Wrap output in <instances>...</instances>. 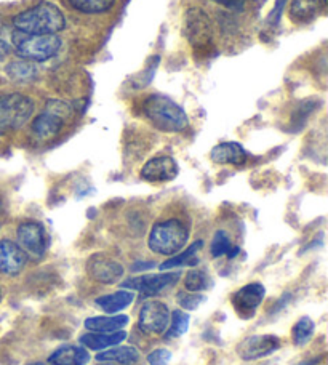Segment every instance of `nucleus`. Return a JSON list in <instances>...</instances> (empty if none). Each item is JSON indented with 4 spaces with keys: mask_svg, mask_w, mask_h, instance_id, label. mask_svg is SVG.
Listing matches in <instances>:
<instances>
[{
    "mask_svg": "<svg viewBox=\"0 0 328 365\" xmlns=\"http://www.w3.org/2000/svg\"><path fill=\"white\" fill-rule=\"evenodd\" d=\"M16 31L32 36L58 34L64 29L66 18L63 11L51 2H39L13 18Z\"/></svg>",
    "mask_w": 328,
    "mask_h": 365,
    "instance_id": "obj_1",
    "label": "nucleus"
},
{
    "mask_svg": "<svg viewBox=\"0 0 328 365\" xmlns=\"http://www.w3.org/2000/svg\"><path fill=\"white\" fill-rule=\"evenodd\" d=\"M143 110L149 122L162 132L176 133L189 127V119L185 109L163 95H153L144 100Z\"/></svg>",
    "mask_w": 328,
    "mask_h": 365,
    "instance_id": "obj_2",
    "label": "nucleus"
},
{
    "mask_svg": "<svg viewBox=\"0 0 328 365\" xmlns=\"http://www.w3.org/2000/svg\"><path fill=\"white\" fill-rule=\"evenodd\" d=\"M13 47L16 53L32 63H41L55 58L61 50V38L56 34L48 36H32L21 31H13L11 34Z\"/></svg>",
    "mask_w": 328,
    "mask_h": 365,
    "instance_id": "obj_3",
    "label": "nucleus"
},
{
    "mask_svg": "<svg viewBox=\"0 0 328 365\" xmlns=\"http://www.w3.org/2000/svg\"><path fill=\"white\" fill-rule=\"evenodd\" d=\"M189 237L188 227L180 220H167L155 223L150 230L148 245L159 255H176L186 245Z\"/></svg>",
    "mask_w": 328,
    "mask_h": 365,
    "instance_id": "obj_4",
    "label": "nucleus"
},
{
    "mask_svg": "<svg viewBox=\"0 0 328 365\" xmlns=\"http://www.w3.org/2000/svg\"><path fill=\"white\" fill-rule=\"evenodd\" d=\"M36 103L21 93L0 96V136L26 125L34 114Z\"/></svg>",
    "mask_w": 328,
    "mask_h": 365,
    "instance_id": "obj_5",
    "label": "nucleus"
},
{
    "mask_svg": "<svg viewBox=\"0 0 328 365\" xmlns=\"http://www.w3.org/2000/svg\"><path fill=\"white\" fill-rule=\"evenodd\" d=\"M71 115V106L64 101H50L43 113L39 114L32 122V133L39 140L53 138L61 132L64 122Z\"/></svg>",
    "mask_w": 328,
    "mask_h": 365,
    "instance_id": "obj_6",
    "label": "nucleus"
},
{
    "mask_svg": "<svg viewBox=\"0 0 328 365\" xmlns=\"http://www.w3.org/2000/svg\"><path fill=\"white\" fill-rule=\"evenodd\" d=\"M183 31L195 50H207L213 43V23L202 9H189L185 13Z\"/></svg>",
    "mask_w": 328,
    "mask_h": 365,
    "instance_id": "obj_7",
    "label": "nucleus"
},
{
    "mask_svg": "<svg viewBox=\"0 0 328 365\" xmlns=\"http://www.w3.org/2000/svg\"><path fill=\"white\" fill-rule=\"evenodd\" d=\"M138 324H140V329L146 331V334H165L170 325V311L167 304L157 302V299H149V302L143 304Z\"/></svg>",
    "mask_w": 328,
    "mask_h": 365,
    "instance_id": "obj_8",
    "label": "nucleus"
},
{
    "mask_svg": "<svg viewBox=\"0 0 328 365\" xmlns=\"http://www.w3.org/2000/svg\"><path fill=\"white\" fill-rule=\"evenodd\" d=\"M18 244L24 253H29L31 257L41 258L47 250V234L41 223H23L18 226L16 231Z\"/></svg>",
    "mask_w": 328,
    "mask_h": 365,
    "instance_id": "obj_9",
    "label": "nucleus"
},
{
    "mask_svg": "<svg viewBox=\"0 0 328 365\" xmlns=\"http://www.w3.org/2000/svg\"><path fill=\"white\" fill-rule=\"evenodd\" d=\"M180 279V272H168V274H150V276H138L131 277L123 282V289L138 290L143 293V297H153L160 293L168 287L175 285Z\"/></svg>",
    "mask_w": 328,
    "mask_h": 365,
    "instance_id": "obj_10",
    "label": "nucleus"
},
{
    "mask_svg": "<svg viewBox=\"0 0 328 365\" xmlns=\"http://www.w3.org/2000/svg\"><path fill=\"white\" fill-rule=\"evenodd\" d=\"M280 340L274 335H253L245 338L239 344L237 354L244 361H257L262 357L271 356L279 349Z\"/></svg>",
    "mask_w": 328,
    "mask_h": 365,
    "instance_id": "obj_11",
    "label": "nucleus"
},
{
    "mask_svg": "<svg viewBox=\"0 0 328 365\" xmlns=\"http://www.w3.org/2000/svg\"><path fill=\"white\" fill-rule=\"evenodd\" d=\"M90 276L101 284H116L123 277V266L106 255H95L88 262Z\"/></svg>",
    "mask_w": 328,
    "mask_h": 365,
    "instance_id": "obj_12",
    "label": "nucleus"
},
{
    "mask_svg": "<svg viewBox=\"0 0 328 365\" xmlns=\"http://www.w3.org/2000/svg\"><path fill=\"white\" fill-rule=\"evenodd\" d=\"M28 263V257L18 244L9 239L0 240V272L6 276H18Z\"/></svg>",
    "mask_w": 328,
    "mask_h": 365,
    "instance_id": "obj_13",
    "label": "nucleus"
},
{
    "mask_svg": "<svg viewBox=\"0 0 328 365\" xmlns=\"http://www.w3.org/2000/svg\"><path fill=\"white\" fill-rule=\"evenodd\" d=\"M178 175V164L173 158L160 155L148 160L141 168V178L150 182L170 181Z\"/></svg>",
    "mask_w": 328,
    "mask_h": 365,
    "instance_id": "obj_14",
    "label": "nucleus"
},
{
    "mask_svg": "<svg viewBox=\"0 0 328 365\" xmlns=\"http://www.w3.org/2000/svg\"><path fill=\"white\" fill-rule=\"evenodd\" d=\"M265 295H266L265 287L258 282H255V284H248L245 287H242V289L234 295L232 302H234L235 309L242 312V314L253 316V312L257 311L262 299H265Z\"/></svg>",
    "mask_w": 328,
    "mask_h": 365,
    "instance_id": "obj_15",
    "label": "nucleus"
},
{
    "mask_svg": "<svg viewBox=\"0 0 328 365\" xmlns=\"http://www.w3.org/2000/svg\"><path fill=\"white\" fill-rule=\"evenodd\" d=\"M210 158L215 164H232V165H242L247 160V151L244 146L239 143L227 141L221 143V145L215 146L210 153Z\"/></svg>",
    "mask_w": 328,
    "mask_h": 365,
    "instance_id": "obj_16",
    "label": "nucleus"
},
{
    "mask_svg": "<svg viewBox=\"0 0 328 365\" xmlns=\"http://www.w3.org/2000/svg\"><path fill=\"white\" fill-rule=\"evenodd\" d=\"M90 361V354L85 348L64 344L48 357L50 365H85Z\"/></svg>",
    "mask_w": 328,
    "mask_h": 365,
    "instance_id": "obj_17",
    "label": "nucleus"
},
{
    "mask_svg": "<svg viewBox=\"0 0 328 365\" xmlns=\"http://www.w3.org/2000/svg\"><path fill=\"white\" fill-rule=\"evenodd\" d=\"M125 338L127 334L123 330L114 331V334H96V331H91V334H85L81 336V343L88 349L101 351L117 346V344L122 343Z\"/></svg>",
    "mask_w": 328,
    "mask_h": 365,
    "instance_id": "obj_18",
    "label": "nucleus"
},
{
    "mask_svg": "<svg viewBox=\"0 0 328 365\" xmlns=\"http://www.w3.org/2000/svg\"><path fill=\"white\" fill-rule=\"evenodd\" d=\"M322 0H292L290 4V18L294 23H309L322 10Z\"/></svg>",
    "mask_w": 328,
    "mask_h": 365,
    "instance_id": "obj_19",
    "label": "nucleus"
},
{
    "mask_svg": "<svg viewBox=\"0 0 328 365\" xmlns=\"http://www.w3.org/2000/svg\"><path fill=\"white\" fill-rule=\"evenodd\" d=\"M128 324V316H108V317H90L85 321V329L96 334H114L122 330Z\"/></svg>",
    "mask_w": 328,
    "mask_h": 365,
    "instance_id": "obj_20",
    "label": "nucleus"
},
{
    "mask_svg": "<svg viewBox=\"0 0 328 365\" xmlns=\"http://www.w3.org/2000/svg\"><path fill=\"white\" fill-rule=\"evenodd\" d=\"M98 361L101 362H117L121 365H135L140 361V353L131 346H113L106 349L104 353L96 356Z\"/></svg>",
    "mask_w": 328,
    "mask_h": 365,
    "instance_id": "obj_21",
    "label": "nucleus"
},
{
    "mask_svg": "<svg viewBox=\"0 0 328 365\" xmlns=\"http://www.w3.org/2000/svg\"><path fill=\"white\" fill-rule=\"evenodd\" d=\"M133 299H135L133 293H130L127 290H121V292L113 293V295L100 297L96 299V304L100 306L106 314H116V312L123 311L127 306H130Z\"/></svg>",
    "mask_w": 328,
    "mask_h": 365,
    "instance_id": "obj_22",
    "label": "nucleus"
},
{
    "mask_svg": "<svg viewBox=\"0 0 328 365\" xmlns=\"http://www.w3.org/2000/svg\"><path fill=\"white\" fill-rule=\"evenodd\" d=\"M5 73L13 82L24 83V82H31V81L36 79L37 66L32 61L23 60V58H21V60L11 61V63L6 64Z\"/></svg>",
    "mask_w": 328,
    "mask_h": 365,
    "instance_id": "obj_23",
    "label": "nucleus"
},
{
    "mask_svg": "<svg viewBox=\"0 0 328 365\" xmlns=\"http://www.w3.org/2000/svg\"><path fill=\"white\" fill-rule=\"evenodd\" d=\"M72 9L83 15H100L113 9L117 0H68Z\"/></svg>",
    "mask_w": 328,
    "mask_h": 365,
    "instance_id": "obj_24",
    "label": "nucleus"
},
{
    "mask_svg": "<svg viewBox=\"0 0 328 365\" xmlns=\"http://www.w3.org/2000/svg\"><path fill=\"white\" fill-rule=\"evenodd\" d=\"M202 247H203L202 240H195L194 244L188 247V250L181 252V253H178V255L168 258L165 263H162L160 269L165 271V269H173V268H176V266H183V264H191V266L197 264L195 255H197V252L202 249Z\"/></svg>",
    "mask_w": 328,
    "mask_h": 365,
    "instance_id": "obj_25",
    "label": "nucleus"
},
{
    "mask_svg": "<svg viewBox=\"0 0 328 365\" xmlns=\"http://www.w3.org/2000/svg\"><path fill=\"white\" fill-rule=\"evenodd\" d=\"M185 285L188 292H203V290H208L210 287L213 285V282L205 271L194 269L188 272V276L185 279Z\"/></svg>",
    "mask_w": 328,
    "mask_h": 365,
    "instance_id": "obj_26",
    "label": "nucleus"
},
{
    "mask_svg": "<svg viewBox=\"0 0 328 365\" xmlns=\"http://www.w3.org/2000/svg\"><path fill=\"white\" fill-rule=\"evenodd\" d=\"M189 329V314L183 311H175L172 316V325H168L165 331L167 340H172V338H178L185 335Z\"/></svg>",
    "mask_w": 328,
    "mask_h": 365,
    "instance_id": "obj_27",
    "label": "nucleus"
},
{
    "mask_svg": "<svg viewBox=\"0 0 328 365\" xmlns=\"http://www.w3.org/2000/svg\"><path fill=\"white\" fill-rule=\"evenodd\" d=\"M312 334H314V322L309 317H301L297 322V325L293 327V340L298 346L309 341Z\"/></svg>",
    "mask_w": 328,
    "mask_h": 365,
    "instance_id": "obj_28",
    "label": "nucleus"
},
{
    "mask_svg": "<svg viewBox=\"0 0 328 365\" xmlns=\"http://www.w3.org/2000/svg\"><path fill=\"white\" fill-rule=\"evenodd\" d=\"M176 302L181 306V308H185L186 311H193L197 309L199 306L205 302V297L199 295L197 292H180L178 295H176Z\"/></svg>",
    "mask_w": 328,
    "mask_h": 365,
    "instance_id": "obj_29",
    "label": "nucleus"
},
{
    "mask_svg": "<svg viewBox=\"0 0 328 365\" xmlns=\"http://www.w3.org/2000/svg\"><path fill=\"white\" fill-rule=\"evenodd\" d=\"M229 250H231V240H229L226 231H216L212 242V255L215 258H220L222 255H227Z\"/></svg>",
    "mask_w": 328,
    "mask_h": 365,
    "instance_id": "obj_30",
    "label": "nucleus"
},
{
    "mask_svg": "<svg viewBox=\"0 0 328 365\" xmlns=\"http://www.w3.org/2000/svg\"><path fill=\"white\" fill-rule=\"evenodd\" d=\"M172 359V353L168 349H155L148 356L149 365H167Z\"/></svg>",
    "mask_w": 328,
    "mask_h": 365,
    "instance_id": "obj_31",
    "label": "nucleus"
},
{
    "mask_svg": "<svg viewBox=\"0 0 328 365\" xmlns=\"http://www.w3.org/2000/svg\"><path fill=\"white\" fill-rule=\"evenodd\" d=\"M287 4H288V0H277V2H275L274 10H272L271 15H269V23H271V24H277L279 23L282 11H284Z\"/></svg>",
    "mask_w": 328,
    "mask_h": 365,
    "instance_id": "obj_32",
    "label": "nucleus"
},
{
    "mask_svg": "<svg viewBox=\"0 0 328 365\" xmlns=\"http://www.w3.org/2000/svg\"><path fill=\"white\" fill-rule=\"evenodd\" d=\"M213 2L226 6V9H231V10H242L245 5V0H213Z\"/></svg>",
    "mask_w": 328,
    "mask_h": 365,
    "instance_id": "obj_33",
    "label": "nucleus"
},
{
    "mask_svg": "<svg viewBox=\"0 0 328 365\" xmlns=\"http://www.w3.org/2000/svg\"><path fill=\"white\" fill-rule=\"evenodd\" d=\"M10 53H11V45H9L5 41L0 38V64L9 60Z\"/></svg>",
    "mask_w": 328,
    "mask_h": 365,
    "instance_id": "obj_34",
    "label": "nucleus"
},
{
    "mask_svg": "<svg viewBox=\"0 0 328 365\" xmlns=\"http://www.w3.org/2000/svg\"><path fill=\"white\" fill-rule=\"evenodd\" d=\"M153 263H144V264H133V268H131V269H133V271H140V269H150V268H153Z\"/></svg>",
    "mask_w": 328,
    "mask_h": 365,
    "instance_id": "obj_35",
    "label": "nucleus"
},
{
    "mask_svg": "<svg viewBox=\"0 0 328 365\" xmlns=\"http://www.w3.org/2000/svg\"><path fill=\"white\" fill-rule=\"evenodd\" d=\"M28 365H47V364H43V362H31Z\"/></svg>",
    "mask_w": 328,
    "mask_h": 365,
    "instance_id": "obj_36",
    "label": "nucleus"
},
{
    "mask_svg": "<svg viewBox=\"0 0 328 365\" xmlns=\"http://www.w3.org/2000/svg\"><path fill=\"white\" fill-rule=\"evenodd\" d=\"M0 298H2V292H0Z\"/></svg>",
    "mask_w": 328,
    "mask_h": 365,
    "instance_id": "obj_37",
    "label": "nucleus"
},
{
    "mask_svg": "<svg viewBox=\"0 0 328 365\" xmlns=\"http://www.w3.org/2000/svg\"><path fill=\"white\" fill-rule=\"evenodd\" d=\"M103 365H111V364H103Z\"/></svg>",
    "mask_w": 328,
    "mask_h": 365,
    "instance_id": "obj_38",
    "label": "nucleus"
},
{
    "mask_svg": "<svg viewBox=\"0 0 328 365\" xmlns=\"http://www.w3.org/2000/svg\"><path fill=\"white\" fill-rule=\"evenodd\" d=\"M322 2H324V4H325V2H327V0H322Z\"/></svg>",
    "mask_w": 328,
    "mask_h": 365,
    "instance_id": "obj_39",
    "label": "nucleus"
}]
</instances>
